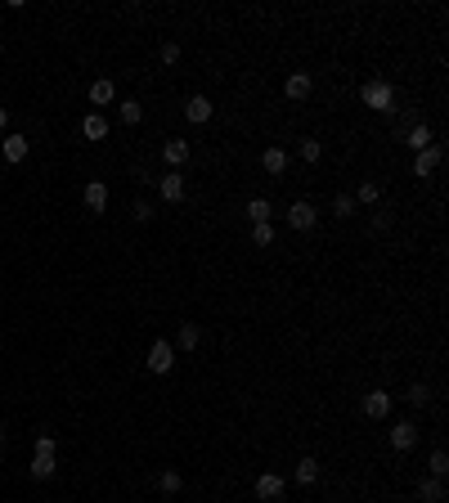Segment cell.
I'll return each mask as SVG.
<instances>
[{
    "instance_id": "obj_2",
    "label": "cell",
    "mask_w": 449,
    "mask_h": 503,
    "mask_svg": "<svg viewBox=\"0 0 449 503\" xmlns=\"http://www.w3.org/2000/svg\"><path fill=\"white\" fill-rule=\"evenodd\" d=\"M288 225L292 230H314V225H319V212H314V203H305V198H297V203L288 207Z\"/></svg>"
},
{
    "instance_id": "obj_34",
    "label": "cell",
    "mask_w": 449,
    "mask_h": 503,
    "mask_svg": "<svg viewBox=\"0 0 449 503\" xmlns=\"http://www.w3.org/2000/svg\"><path fill=\"white\" fill-rule=\"evenodd\" d=\"M130 216H135V221H153V207L149 203H135V212H130Z\"/></svg>"
},
{
    "instance_id": "obj_6",
    "label": "cell",
    "mask_w": 449,
    "mask_h": 503,
    "mask_svg": "<svg viewBox=\"0 0 449 503\" xmlns=\"http://www.w3.org/2000/svg\"><path fill=\"white\" fill-rule=\"evenodd\" d=\"M414 445H418V427L414 423H396L391 427V450L396 454H409Z\"/></svg>"
},
{
    "instance_id": "obj_8",
    "label": "cell",
    "mask_w": 449,
    "mask_h": 503,
    "mask_svg": "<svg viewBox=\"0 0 449 503\" xmlns=\"http://www.w3.org/2000/svg\"><path fill=\"white\" fill-rule=\"evenodd\" d=\"M441 157H445V153H441V144H432V148H423V153H414V176H418V180H427L436 167H441Z\"/></svg>"
},
{
    "instance_id": "obj_7",
    "label": "cell",
    "mask_w": 449,
    "mask_h": 503,
    "mask_svg": "<svg viewBox=\"0 0 449 503\" xmlns=\"http://www.w3.org/2000/svg\"><path fill=\"white\" fill-rule=\"evenodd\" d=\"M256 499H265V503L283 499V477L279 472H261V477H256Z\"/></svg>"
},
{
    "instance_id": "obj_4",
    "label": "cell",
    "mask_w": 449,
    "mask_h": 503,
    "mask_svg": "<svg viewBox=\"0 0 449 503\" xmlns=\"http://www.w3.org/2000/svg\"><path fill=\"white\" fill-rule=\"evenodd\" d=\"M171 364H176L171 341H153V346H149V368H153V373H171Z\"/></svg>"
},
{
    "instance_id": "obj_31",
    "label": "cell",
    "mask_w": 449,
    "mask_h": 503,
    "mask_svg": "<svg viewBox=\"0 0 449 503\" xmlns=\"http://www.w3.org/2000/svg\"><path fill=\"white\" fill-rule=\"evenodd\" d=\"M59 450V441H54V436H36V454H54Z\"/></svg>"
},
{
    "instance_id": "obj_1",
    "label": "cell",
    "mask_w": 449,
    "mask_h": 503,
    "mask_svg": "<svg viewBox=\"0 0 449 503\" xmlns=\"http://www.w3.org/2000/svg\"><path fill=\"white\" fill-rule=\"evenodd\" d=\"M359 94H364V103L373 112H387V117L396 112V85H391V81H368Z\"/></svg>"
},
{
    "instance_id": "obj_28",
    "label": "cell",
    "mask_w": 449,
    "mask_h": 503,
    "mask_svg": "<svg viewBox=\"0 0 449 503\" xmlns=\"http://www.w3.org/2000/svg\"><path fill=\"white\" fill-rule=\"evenodd\" d=\"M158 486L167 490V495H176V490L185 486V481H180V472H171V468H167V472H162V477H158Z\"/></svg>"
},
{
    "instance_id": "obj_5",
    "label": "cell",
    "mask_w": 449,
    "mask_h": 503,
    "mask_svg": "<svg viewBox=\"0 0 449 503\" xmlns=\"http://www.w3.org/2000/svg\"><path fill=\"white\" fill-rule=\"evenodd\" d=\"M189 153H194V148H189V139H167V144H162V162H167L171 171H180L189 162Z\"/></svg>"
},
{
    "instance_id": "obj_14",
    "label": "cell",
    "mask_w": 449,
    "mask_h": 503,
    "mask_svg": "<svg viewBox=\"0 0 449 503\" xmlns=\"http://www.w3.org/2000/svg\"><path fill=\"white\" fill-rule=\"evenodd\" d=\"M261 167L270 171V176H283V171H288V148H279V144H270L261 153Z\"/></svg>"
},
{
    "instance_id": "obj_36",
    "label": "cell",
    "mask_w": 449,
    "mask_h": 503,
    "mask_svg": "<svg viewBox=\"0 0 449 503\" xmlns=\"http://www.w3.org/2000/svg\"><path fill=\"white\" fill-rule=\"evenodd\" d=\"M0 445H5V427H0Z\"/></svg>"
},
{
    "instance_id": "obj_15",
    "label": "cell",
    "mask_w": 449,
    "mask_h": 503,
    "mask_svg": "<svg viewBox=\"0 0 449 503\" xmlns=\"http://www.w3.org/2000/svg\"><path fill=\"white\" fill-rule=\"evenodd\" d=\"M185 117L194 121V126H203V121L212 117V99H207V94H194V99L185 103Z\"/></svg>"
},
{
    "instance_id": "obj_13",
    "label": "cell",
    "mask_w": 449,
    "mask_h": 503,
    "mask_svg": "<svg viewBox=\"0 0 449 503\" xmlns=\"http://www.w3.org/2000/svg\"><path fill=\"white\" fill-rule=\"evenodd\" d=\"M81 198H85L90 212H103V207H108V185H103V180H90V185L81 189Z\"/></svg>"
},
{
    "instance_id": "obj_9",
    "label": "cell",
    "mask_w": 449,
    "mask_h": 503,
    "mask_svg": "<svg viewBox=\"0 0 449 503\" xmlns=\"http://www.w3.org/2000/svg\"><path fill=\"white\" fill-rule=\"evenodd\" d=\"M81 135L94 139V144L108 139V117H103V112H85V117H81Z\"/></svg>"
},
{
    "instance_id": "obj_29",
    "label": "cell",
    "mask_w": 449,
    "mask_h": 503,
    "mask_svg": "<svg viewBox=\"0 0 449 503\" xmlns=\"http://www.w3.org/2000/svg\"><path fill=\"white\" fill-rule=\"evenodd\" d=\"M355 198H359V203H378V198H382V185H373V180H364Z\"/></svg>"
},
{
    "instance_id": "obj_20",
    "label": "cell",
    "mask_w": 449,
    "mask_h": 503,
    "mask_svg": "<svg viewBox=\"0 0 449 503\" xmlns=\"http://www.w3.org/2000/svg\"><path fill=\"white\" fill-rule=\"evenodd\" d=\"M292 477H297V486H314V481H319V463H314V459H301Z\"/></svg>"
},
{
    "instance_id": "obj_24",
    "label": "cell",
    "mask_w": 449,
    "mask_h": 503,
    "mask_svg": "<svg viewBox=\"0 0 449 503\" xmlns=\"http://www.w3.org/2000/svg\"><path fill=\"white\" fill-rule=\"evenodd\" d=\"M427 472H432V477H445V472H449V454H445V450H432V459H427Z\"/></svg>"
},
{
    "instance_id": "obj_32",
    "label": "cell",
    "mask_w": 449,
    "mask_h": 503,
    "mask_svg": "<svg viewBox=\"0 0 449 503\" xmlns=\"http://www.w3.org/2000/svg\"><path fill=\"white\" fill-rule=\"evenodd\" d=\"M162 63H180V45H176V41L162 45Z\"/></svg>"
},
{
    "instance_id": "obj_22",
    "label": "cell",
    "mask_w": 449,
    "mask_h": 503,
    "mask_svg": "<svg viewBox=\"0 0 449 503\" xmlns=\"http://www.w3.org/2000/svg\"><path fill=\"white\" fill-rule=\"evenodd\" d=\"M198 341H203V328L198 324H180V350H198Z\"/></svg>"
},
{
    "instance_id": "obj_25",
    "label": "cell",
    "mask_w": 449,
    "mask_h": 503,
    "mask_svg": "<svg viewBox=\"0 0 449 503\" xmlns=\"http://www.w3.org/2000/svg\"><path fill=\"white\" fill-rule=\"evenodd\" d=\"M427 400H432V386H427V382H414V386H409V404H414V409H423Z\"/></svg>"
},
{
    "instance_id": "obj_26",
    "label": "cell",
    "mask_w": 449,
    "mask_h": 503,
    "mask_svg": "<svg viewBox=\"0 0 449 503\" xmlns=\"http://www.w3.org/2000/svg\"><path fill=\"white\" fill-rule=\"evenodd\" d=\"M252 243H256V248H270V243H274V225L270 221H265V225H252Z\"/></svg>"
},
{
    "instance_id": "obj_10",
    "label": "cell",
    "mask_w": 449,
    "mask_h": 503,
    "mask_svg": "<svg viewBox=\"0 0 449 503\" xmlns=\"http://www.w3.org/2000/svg\"><path fill=\"white\" fill-rule=\"evenodd\" d=\"M283 90H288V99H310L314 77H310V72H292V77L283 81Z\"/></svg>"
},
{
    "instance_id": "obj_35",
    "label": "cell",
    "mask_w": 449,
    "mask_h": 503,
    "mask_svg": "<svg viewBox=\"0 0 449 503\" xmlns=\"http://www.w3.org/2000/svg\"><path fill=\"white\" fill-rule=\"evenodd\" d=\"M5 126H9V112H5V108H0V130H5Z\"/></svg>"
},
{
    "instance_id": "obj_21",
    "label": "cell",
    "mask_w": 449,
    "mask_h": 503,
    "mask_svg": "<svg viewBox=\"0 0 449 503\" xmlns=\"http://www.w3.org/2000/svg\"><path fill=\"white\" fill-rule=\"evenodd\" d=\"M5 157L9 162H23L27 157V135H5Z\"/></svg>"
},
{
    "instance_id": "obj_18",
    "label": "cell",
    "mask_w": 449,
    "mask_h": 503,
    "mask_svg": "<svg viewBox=\"0 0 449 503\" xmlns=\"http://www.w3.org/2000/svg\"><path fill=\"white\" fill-rule=\"evenodd\" d=\"M270 216H274L270 198H252V203H247V221H252V225H265Z\"/></svg>"
},
{
    "instance_id": "obj_23",
    "label": "cell",
    "mask_w": 449,
    "mask_h": 503,
    "mask_svg": "<svg viewBox=\"0 0 449 503\" xmlns=\"http://www.w3.org/2000/svg\"><path fill=\"white\" fill-rule=\"evenodd\" d=\"M117 117H121V121H126V126H135V121H139V117H144V108H139V103H135V99H126V103H117Z\"/></svg>"
},
{
    "instance_id": "obj_3",
    "label": "cell",
    "mask_w": 449,
    "mask_h": 503,
    "mask_svg": "<svg viewBox=\"0 0 449 503\" xmlns=\"http://www.w3.org/2000/svg\"><path fill=\"white\" fill-rule=\"evenodd\" d=\"M158 194H162V203H185V176H180V171H167V176L158 180Z\"/></svg>"
},
{
    "instance_id": "obj_11",
    "label": "cell",
    "mask_w": 449,
    "mask_h": 503,
    "mask_svg": "<svg viewBox=\"0 0 449 503\" xmlns=\"http://www.w3.org/2000/svg\"><path fill=\"white\" fill-rule=\"evenodd\" d=\"M391 404H396V400H391V395L382 391V386L364 395V414H368V418H387V414H391Z\"/></svg>"
},
{
    "instance_id": "obj_16",
    "label": "cell",
    "mask_w": 449,
    "mask_h": 503,
    "mask_svg": "<svg viewBox=\"0 0 449 503\" xmlns=\"http://www.w3.org/2000/svg\"><path fill=\"white\" fill-rule=\"evenodd\" d=\"M112 99H117V85H112L108 77H99V81L90 85V103H94V108H108Z\"/></svg>"
},
{
    "instance_id": "obj_17",
    "label": "cell",
    "mask_w": 449,
    "mask_h": 503,
    "mask_svg": "<svg viewBox=\"0 0 449 503\" xmlns=\"http://www.w3.org/2000/svg\"><path fill=\"white\" fill-rule=\"evenodd\" d=\"M418 499H423V503H445V481L441 477L418 481Z\"/></svg>"
},
{
    "instance_id": "obj_19",
    "label": "cell",
    "mask_w": 449,
    "mask_h": 503,
    "mask_svg": "<svg viewBox=\"0 0 449 503\" xmlns=\"http://www.w3.org/2000/svg\"><path fill=\"white\" fill-rule=\"evenodd\" d=\"M54 472H59V463H54V454H36V459H32V477H36V481H50Z\"/></svg>"
},
{
    "instance_id": "obj_30",
    "label": "cell",
    "mask_w": 449,
    "mask_h": 503,
    "mask_svg": "<svg viewBox=\"0 0 449 503\" xmlns=\"http://www.w3.org/2000/svg\"><path fill=\"white\" fill-rule=\"evenodd\" d=\"M332 212H337V216H350V212H355V198H350V194H337V198H332Z\"/></svg>"
},
{
    "instance_id": "obj_12",
    "label": "cell",
    "mask_w": 449,
    "mask_h": 503,
    "mask_svg": "<svg viewBox=\"0 0 449 503\" xmlns=\"http://www.w3.org/2000/svg\"><path fill=\"white\" fill-rule=\"evenodd\" d=\"M405 144L414 148V153H423V148H432L436 139H432V126H427V121H418V126H409L405 130Z\"/></svg>"
},
{
    "instance_id": "obj_27",
    "label": "cell",
    "mask_w": 449,
    "mask_h": 503,
    "mask_svg": "<svg viewBox=\"0 0 449 503\" xmlns=\"http://www.w3.org/2000/svg\"><path fill=\"white\" fill-rule=\"evenodd\" d=\"M319 157H323L319 139H301V162H319Z\"/></svg>"
},
{
    "instance_id": "obj_37",
    "label": "cell",
    "mask_w": 449,
    "mask_h": 503,
    "mask_svg": "<svg viewBox=\"0 0 449 503\" xmlns=\"http://www.w3.org/2000/svg\"><path fill=\"white\" fill-rule=\"evenodd\" d=\"M0 54H5V45H0Z\"/></svg>"
},
{
    "instance_id": "obj_33",
    "label": "cell",
    "mask_w": 449,
    "mask_h": 503,
    "mask_svg": "<svg viewBox=\"0 0 449 503\" xmlns=\"http://www.w3.org/2000/svg\"><path fill=\"white\" fill-rule=\"evenodd\" d=\"M130 176H135V185H149L153 171H149V162H135V171H130Z\"/></svg>"
}]
</instances>
